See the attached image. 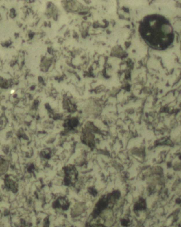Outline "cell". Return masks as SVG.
<instances>
[{
  "label": "cell",
  "instance_id": "6da1fadb",
  "mask_svg": "<svg viewBox=\"0 0 181 227\" xmlns=\"http://www.w3.org/2000/svg\"><path fill=\"white\" fill-rule=\"evenodd\" d=\"M141 37L149 47L164 50L172 45L174 40L173 28L168 19L159 14L146 16L139 25Z\"/></svg>",
  "mask_w": 181,
  "mask_h": 227
},
{
  "label": "cell",
  "instance_id": "7a4b0ae2",
  "mask_svg": "<svg viewBox=\"0 0 181 227\" xmlns=\"http://www.w3.org/2000/svg\"><path fill=\"white\" fill-rule=\"evenodd\" d=\"M64 184L66 185H74L77 179L78 172L74 166H69L65 168Z\"/></svg>",
  "mask_w": 181,
  "mask_h": 227
},
{
  "label": "cell",
  "instance_id": "3957f363",
  "mask_svg": "<svg viewBox=\"0 0 181 227\" xmlns=\"http://www.w3.org/2000/svg\"><path fill=\"white\" fill-rule=\"evenodd\" d=\"M82 141L86 145L92 147L94 145V136L92 132L85 129L83 131L82 134Z\"/></svg>",
  "mask_w": 181,
  "mask_h": 227
},
{
  "label": "cell",
  "instance_id": "277c9868",
  "mask_svg": "<svg viewBox=\"0 0 181 227\" xmlns=\"http://www.w3.org/2000/svg\"><path fill=\"white\" fill-rule=\"evenodd\" d=\"M69 202L64 197H60L53 204V206L55 208H61L66 210L69 208Z\"/></svg>",
  "mask_w": 181,
  "mask_h": 227
},
{
  "label": "cell",
  "instance_id": "5b68a950",
  "mask_svg": "<svg viewBox=\"0 0 181 227\" xmlns=\"http://www.w3.org/2000/svg\"><path fill=\"white\" fill-rule=\"evenodd\" d=\"M146 207V203L143 199H139L134 206V211H141L145 210Z\"/></svg>",
  "mask_w": 181,
  "mask_h": 227
},
{
  "label": "cell",
  "instance_id": "8992f818",
  "mask_svg": "<svg viewBox=\"0 0 181 227\" xmlns=\"http://www.w3.org/2000/svg\"><path fill=\"white\" fill-rule=\"evenodd\" d=\"M78 124V120L75 118H73L69 120V121L66 123V127H67L69 129H73L77 126Z\"/></svg>",
  "mask_w": 181,
  "mask_h": 227
},
{
  "label": "cell",
  "instance_id": "52a82bcc",
  "mask_svg": "<svg viewBox=\"0 0 181 227\" xmlns=\"http://www.w3.org/2000/svg\"><path fill=\"white\" fill-rule=\"evenodd\" d=\"M88 227H105L103 225L101 224H94V225H91L90 226Z\"/></svg>",
  "mask_w": 181,
  "mask_h": 227
},
{
  "label": "cell",
  "instance_id": "ba28073f",
  "mask_svg": "<svg viewBox=\"0 0 181 227\" xmlns=\"http://www.w3.org/2000/svg\"><path fill=\"white\" fill-rule=\"evenodd\" d=\"M49 227V224H48V219H45V223H44V227Z\"/></svg>",
  "mask_w": 181,
  "mask_h": 227
},
{
  "label": "cell",
  "instance_id": "9c48e42d",
  "mask_svg": "<svg viewBox=\"0 0 181 227\" xmlns=\"http://www.w3.org/2000/svg\"><path fill=\"white\" fill-rule=\"evenodd\" d=\"M176 201H177L176 202H177L178 203H180L181 202V200L180 199H178L176 200Z\"/></svg>",
  "mask_w": 181,
  "mask_h": 227
}]
</instances>
